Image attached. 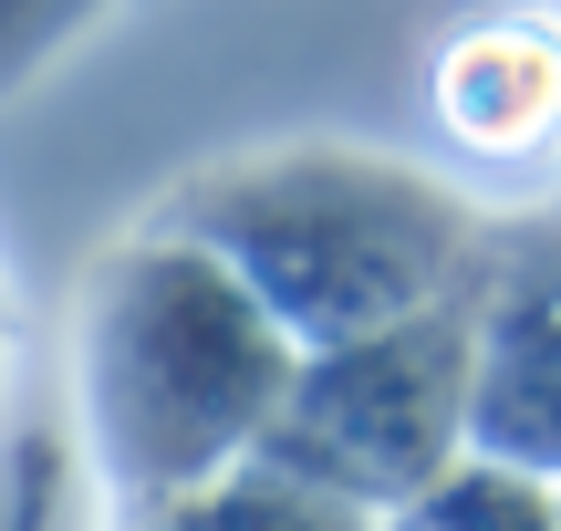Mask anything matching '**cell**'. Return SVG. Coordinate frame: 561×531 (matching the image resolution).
I'll list each match as a JSON object with an SVG mask.
<instances>
[{
  "label": "cell",
  "mask_w": 561,
  "mask_h": 531,
  "mask_svg": "<svg viewBox=\"0 0 561 531\" xmlns=\"http://www.w3.org/2000/svg\"><path fill=\"white\" fill-rule=\"evenodd\" d=\"M146 219L198 240L301 354H333L468 292L500 208L447 167L354 136H271L187 167Z\"/></svg>",
  "instance_id": "cell-1"
},
{
  "label": "cell",
  "mask_w": 561,
  "mask_h": 531,
  "mask_svg": "<svg viewBox=\"0 0 561 531\" xmlns=\"http://www.w3.org/2000/svg\"><path fill=\"white\" fill-rule=\"evenodd\" d=\"M115 11H125V0H0V104L32 94L62 53H83Z\"/></svg>",
  "instance_id": "cell-8"
},
{
  "label": "cell",
  "mask_w": 561,
  "mask_h": 531,
  "mask_svg": "<svg viewBox=\"0 0 561 531\" xmlns=\"http://www.w3.org/2000/svg\"><path fill=\"white\" fill-rule=\"evenodd\" d=\"M167 521H178V531H385L375 511H354L343 490L280 470V459H240L229 479H208V490L178 500Z\"/></svg>",
  "instance_id": "cell-6"
},
{
  "label": "cell",
  "mask_w": 561,
  "mask_h": 531,
  "mask_svg": "<svg viewBox=\"0 0 561 531\" xmlns=\"http://www.w3.org/2000/svg\"><path fill=\"white\" fill-rule=\"evenodd\" d=\"M385 531H561V479L500 470V459H458L426 500H405Z\"/></svg>",
  "instance_id": "cell-7"
},
{
  "label": "cell",
  "mask_w": 561,
  "mask_h": 531,
  "mask_svg": "<svg viewBox=\"0 0 561 531\" xmlns=\"http://www.w3.org/2000/svg\"><path fill=\"white\" fill-rule=\"evenodd\" d=\"M551 11H561V0H551Z\"/></svg>",
  "instance_id": "cell-11"
},
{
  "label": "cell",
  "mask_w": 561,
  "mask_h": 531,
  "mask_svg": "<svg viewBox=\"0 0 561 531\" xmlns=\"http://www.w3.org/2000/svg\"><path fill=\"white\" fill-rule=\"evenodd\" d=\"M447 146L479 167H541L561 146V11H479L426 63Z\"/></svg>",
  "instance_id": "cell-5"
},
{
  "label": "cell",
  "mask_w": 561,
  "mask_h": 531,
  "mask_svg": "<svg viewBox=\"0 0 561 531\" xmlns=\"http://www.w3.org/2000/svg\"><path fill=\"white\" fill-rule=\"evenodd\" d=\"M261 459L343 490L375 521L426 500L468 459V292L385 334H354L333 354H301L291 407H280Z\"/></svg>",
  "instance_id": "cell-3"
},
{
  "label": "cell",
  "mask_w": 561,
  "mask_h": 531,
  "mask_svg": "<svg viewBox=\"0 0 561 531\" xmlns=\"http://www.w3.org/2000/svg\"><path fill=\"white\" fill-rule=\"evenodd\" d=\"M301 344L167 219L104 240L73 303V417L115 511H178L271 449Z\"/></svg>",
  "instance_id": "cell-2"
},
{
  "label": "cell",
  "mask_w": 561,
  "mask_h": 531,
  "mask_svg": "<svg viewBox=\"0 0 561 531\" xmlns=\"http://www.w3.org/2000/svg\"><path fill=\"white\" fill-rule=\"evenodd\" d=\"M468 459L561 479V199L500 208L468 271Z\"/></svg>",
  "instance_id": "cell-4"
},
{
  "label": "cell",
  "mask_w": 561,
  "mask_h": 531,
  "mask_svg": "<svg viewBox=\"0 0 561 531\" xmlns=\"http://www.w3.org/2000/svg\"><path fill=\"white\" fill-rule=\"evenodd\" d=\"M0 386H11V303H0Z\"/></svg>",
  "instance_id": "cell-10"
},
{
  "label": "cell",
  "mask_w": 561,
  "mask_h": 531,
  "mask_svg": "<svg viewBox=\"0 0 561 531\" xmlns=\"http://www.w3.org/2000/svg\"><path fill=\"white\" fill-rule=\"evenodd\" d=\"M115 531H178L167 511H115Z\"/></svg>",
  "instance_id": "cell-9"
}]
</instances>
